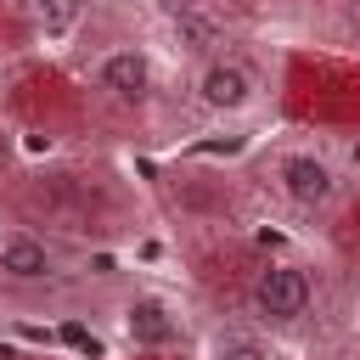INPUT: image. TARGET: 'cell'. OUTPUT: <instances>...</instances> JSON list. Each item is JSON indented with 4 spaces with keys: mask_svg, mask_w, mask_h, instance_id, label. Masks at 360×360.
<instances>
[{
    "mask_svg": "<svg viewBox=\"0 0 360 360\" xmlns=\"http://www.w3.org/2000/svg\"><path fill=\"white\" fill-rule=\"evenodd\" d=\"M309 304H315V276L304 264H292V259H276L248 281V315L259 326H276V332L298 326L309 315Z\"/></svg>",
    "mask_w": 360,
    "mask_h": 360,
    "instance_id": "obj_1",
    "label": "cell"
},
{
    "mask_svg": "<svg viewBox=\"0 0 360 360\" xmlns=\"http://www.w3.org/2000/svg\"><path fill=\"white\" fill-rule=\"evenodd\" d=\"M214 360H270V349L253 332H219L214 338Z\"/></svg>",
    "mask_w": 360,
    "mask_h": 360,
    "instance_id": "obj_8",
    "label": "cell"
},
{
    "mask_svg": "<svg viewBox=\"0 0 360 360\" xmlns=\"http://www.w3.org/2000/svg\"><path fill=\"white\" fill-rule=\"evenodd\" d=\"M191 96H197V107H202V112L231 118V112L253 107V96H259V73H253L242 56L219 51V56L197 62V73H191Z\"/></svg>",
    "mask_w": 360,
    "mask_h": 360,
    "instance_id": "obj_3",
    "label": "cell"
},
{
    "mask_svg": "<svg viewBox=\"0 0 360 360\" xmlns=\"http://www.w3.org/2000/svg\"><path fill=\"white\" fill-rule=\"evenodd\" d=\"M169 28H174V45H180L186 56H197V62L219 56V22H214L208 11H197V6H180Z\"/></svg>",
    "mask_w": 360,
    "mask_h": 360,
    "instance_id": "obj_7",
    "label": "cell"
},
{
    "mask_svg": "<svg viewBox=\"0 0 360 360\" xmlns=\"http://www.w3.org/2000/svg\"><path fill=\"white\" fill-rule=\"evenodd\" d=\"M96 90L107 96V101H118V107H141L146 96H152V56L141 51V45H112L101 62H96Z\"/></svg>",
    "mask_w": 360,
    "mask_h": 360,
    "instance_id": "obj_5",
    "label": "cell"
},
{
    "mask_svg": "<svg viewBox=\"0 0 360 360\" xmlns=\"http://www.w3.org/2000/svg\"><path fill=\"white\" fill-rule=\"evenodd\" d=\"M276 191H281L298 214H321V208L338 202L343 174H338V163H332L326 152H315V146H287V152L276 158Z\"/></svg>",
    "mask_w": 360,
    "mask_h": 360,
    "instance_id": "obj_2",
    "label": "cell"
},
{
    "mask_svg": "<svg viewBox=\"0 0 360 360\" xmlns=\"http://www.w3.org/2000/svg\"><path fill=\"white\" fill-rule=\"evenodd\" d=\"M28 11H51V6H62V0H22Z\"/></svg>",
    "mask_w": 360,
    "mask_h": 360,
    "instance_id": "obj_9",
    "label": "cell"
},
{
    "mask_svg": "<svg viewBox=\"0 0 360 360\" xmlns=\"http://www.w3.org/2000/svg\"><path fill=\"white\" fill-rule=\"evenodd\" d=\"M0 281L11 287H51L62 281V253L34 236V231H6L0 236Z\"/></svg>",
    "mask_w": 360,
    "mask_h": 360,
    "instance_id": "obj_4",
    "label": "cell"
},
{
    "mask_svg": "<svg viewBox=\"0 0 360 360\" xmlns=\"http://www.w3.org/2000/svg\"><path fill=\"white\" fill-rule=\"evenodd\" d=\"M180 332H186V321H180V309L163 292H135L124 304V338L135 349H174Z\"/></svg>",
    "mask_w": 360,
    "mask_h": 360,
    "instance_id": "obj_6",
    "label": "cell"
}]
</instances>
